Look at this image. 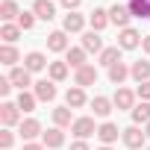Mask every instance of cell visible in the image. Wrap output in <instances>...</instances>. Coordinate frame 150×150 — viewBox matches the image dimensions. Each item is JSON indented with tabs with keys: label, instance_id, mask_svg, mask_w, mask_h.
Returning <instances> with one entry per match:
<instances>
[{
	"label": "cell",
	"instance_id": "603a6c76",
	"mask_svg": "<svg viewBox=\"0 0 150 150\" xmlns=\"http://www.w3.org/2000/svg\"><path fill=\"white\" fill-rule=\"evenodd\" d=\"M91 109H94L97 118H106V115L112 112V100H109V97H94V100H91Z\"/></svg>",
	"mask_w": 150,
	"mask_h": 150
},
{
	"label": "cell",
	"instance_id": "d6986e66",
	"mask_svg": "<svg viewBox=\"0 0 150 150\" xmlns=\"http://www.w3.org/2000/svg\"><path fill=\"white\" fill-rule=\"evenodd\" d=\"M65 103H68L71 109H80V106H86V91H83L80 86L68 88V94H65Z\"/></svg>",
	"mask_w": 150,
	"mask_h": 150
},
{
	"label": "cell",
	"instance_id": "ba28073f",
	"mask_svg": "<svg viewBox=\"0 0 150 150\" xmlns=\"http://www.w3.org/2000/svg\"><path fill=\"white\" fill-rule=\"evenodd\" d=\"M18 118H21V109H18V103H3L0 106V121H3V127H15L18 124Z\"/></svg>",
	"mask_w": 150,
	"mask_h": 150
},
{
	"label": "cell",
	"instance_id": "6da1fadb",
	"mask_svg": "<svg viewBox=\"0 0 150 150\" xmlns=\"http://www.w3.org/2000/svg\"><path fill=\"white\" fill-rule=\"evenodd\" d=\"M121 138H124V144H127L129 150H138V147H144V141H147V132H144V129H138V127L132 124V127H127V129L121 132Z\"/></svg>",
	"mask_w": 150,
	"mask_h": 150
},
{
	"label": "cell",
	"instance_id": "74e56055",
	"mask_svg": "<svg viewBox=\"0 0 150 150\" xmlns=\"http://www.w3.org/2000/svg\"><path fill=\"white\" fill-rule=\"evenodd\" d=\"M71 150H88V144H86L83 138H77V141H74V144H71Z\"/></svg>",
	"mask_w": 150,
	"mask_h": 150
},
{
	"label": "cell",
	"instance_id": "7c38bea8",
	"mask_svg": "<svg viewBox=\"0 0 150 150\" xmlns=\"http://www.w3.org/2000/svg\"><path fill=\"white\" fill-rule=\"evenodd\" d=\"M41 144H44V147H50V150L62 147V144H65V132H62V127H53V129H47V132L41 135Z\"/></svg>",
	"mask_w": 150,
	"mask_h": 150
},
{
	"label": "cell",
	"instance_id": "f1b7e54d",
	"mask_svg": "<svg viewBox=\"0 0 150 150\" xmlns=\"http://www.w3.org/2000/svg\"><path fill=\"white\" fill-rule=\"evenodd\" d=\"M129 9L135 18H150V0H129Z\"/></svg>",
	"mask_w": 150,
	"mask_h": 150
},
{
	"label": "cell",
	"instance_id": "1f68e13d",
	"mask_svg": "<svg viewBox=\"0 0 150 150\" xmlns=\"http://www.w3.org/2000/svg\"><path fill=\"white\" fill-rule=\"evenodd\" d=\"M21 12H18V6H15V0H3L0 3V18L3 21H12V18H18Z\"/></svg>",
	"mask_w": 150,
	"mask_h": 150
},
{
	"label": "cell",
	"instance_id": "7402d4cb",
	"mask_svg": "<svg viewBox=\"0 0 150 150\" xmlns=\"http://www.w3.org/2000/svg\"><path fill=\"white\" fill-rule=\"evenodd\" d=\"M127 77H129V68H127L124 62H115V65L109 68V80H112L115 86H121V83H124Z\"/></svg>",
	"mask_w": 150,
	"mask_h": 150
},
{
	"label": "cell",
	"instance_id": "83f0119b",
	"mask_svg": "<svg viewBox=\"0 0 150 150\" xmlns=\"http://www.w3.org/2000/svg\"><path fill=\"white\" fill-rule=\"evenodd\" d=\"M35 100H38L35 94H30V91H21L15 103H18V109H21V112H33V109H35Z\"/></svg>",
	"mask_w": 150,
	"mask_h": 150
},
{
	"label": "cell",
	"instance_id": "cb8c5ba5",
	"mask_svg": "<svg viewBox=\"0 0 150 150\" xmlns=\"http://www.w3.org/2000/svg\"><path fill=\"white\" fill-rule=\"evenodd\" d=\"M53 121H56V127H71L74 121H71V106H56L53 109Z\"/></svg>",
	"mask_w": 150,
	"mask_h": 150
},
{
	"label": "cell",
	"instance_id": "4dcf8cb0",
	"mask_svg": "<svg viewBox=\"0 0 150 150\" xmlns=\"http://www.w3.org/2000/svg\"><path fill=\"white\" fill-rule=\"evenodd\" d=\"M18 35H21V27L18 24H3V30H0V38H3L6 44L18 41Z\"/></svg>",
	"mask_w": 150,
	"mask_h": 150
},
{
	"label": "cell",
	"instance_id": "5b68a950",
	"mask_svg": "<svg viewBox=\"0 0 150 150\" xmlns=\"http://www.w3.org/2000/svg\"><path fill=\"white\" fill-rule=\"evenodd\" d=\"M141 41H144V38H141V35H138V33H135L132 27L121 30V35H118V47H121V50H135V47H138Z\"/></svg>",
	"mask_w": 150,
	"mask_h": 150
},
{
	"label": "cell",
	"instance_id": "277c9868",
	"mask_svg": "<svg viewBox=\"0 0 150 150\" xmlns=\"http://www.w3.org/2000/svg\"><path fill=\"white\" fill-rule=\"evenodd\" d=\"M129 18H132V9H129V6L115 3V6L109 9V21H112V24H118L121 30H127V27H129Z\"/></svg>",
	"mask_w": 150,
	"mask_h": 150
},
{
	"label": "cell",
	"instance_id": "f35d334b",
	"mask_svg": "<svg viewBox=\"0 0 150 150\" xmlns=\"http://www.w3.org/2000/svg\"><path fill=\"white\" fill-rule=\"evenodd\" d=\"M24 150H44V144H24Z\"/></svg>",
	"mask_w": 150,
	"mask_h": 150
},
{
	"label": "cell",
	"instance_id": "8d00e7d4",
	"mask_svg": "<svg viewBox=\"0 0 150 150\" xmlns=\"http://www.w3.org/2000/svg\"><path fill=\"white\" fill-rule=\"evenodd\" d=\"M83 3V0H62V6L68 9V12H77V6Z\"/></svg>",
	"mask_w": 150,
	"mask_h": 150
},
{
	"label": "cell",
	"instance_id": "ac0fdd59",
	"mask_svg": "<svg viewBox=\"0 0 150 150\" xmlns=\"http://www.w3.org/2000/svg\"><path fill=\"white\" fill-rule=\"evenodd\" d=\"M129 77L135 80V83H147L150 80V62H132V68H129Z\"/></svg>",
	"mask_w": 150,
	"mask_h": 150
},
{
	"label": "cell",
	"instance_id": "4316f807",
	"mask_svg": "<svg viewBox=\"0 0 150 150\" xmlns=\"http://www.w3.org/2000/svg\"><path fill=\"white\" fill-rule=\"evenodd\" d=\"M115 62H121V47H106V50L100 53V65L112 68Z\"/></svg>",
	"mask_w": 150,
	"mask_h": 150
},
{
	"label": "cell",
	"instance_id": "30bf717a",
	"mask_svg": "<svg viewBox=\"0 0 150 150\" xmlns=\"http://www.w3.org/2000/svg\"><path fill=\"white\" fill-rule=\"evenodd\" d=\"M9 83L18 86L21 91H27V86H35V83L30 80V71H27V68H12V71H9Z\"/></svg>",
	"mask_w": 150,
	"mask_h": 150
},
{
	"label": "cell",
	"instance_id": "ffe728a7",
	"mask_svg": "<svg viewBox=\"0 0 150 150\" xmlns=\"http://www.w3.org/2000/svg\"><path fill=\"white\" fill-rule=\"evenodd\" d=\"M47 65V59L38 53V50H33V53H27V59H24V68L30 71V74H35V71H41Z\"/></svg>",
	"mask_w": 150,
	"mask_h": 150
},
{
	"label": "cell",
	"instance_id": "484cf974",
	"mask_svg": "<svg viewBox=\"0 0 150 150\" xmlns=\"http://www.w3.org/2000/svg\"><path fill=\"white\" fill-rule=\"evenodd\" d=\"M21 56H18V50L12 47V44H3V47H0V62H3V65H9V68H15V62H18Z\"/></svg>",
	"mask_w": 150,
	"mask_h": 150
},
{
	"label": "cell",
	"instance_id": "60d3db41",
	"mask_svg": "<svg viewBox=\"0 0 150 150\" xmlns=\"http://www.w3.org/2000/svg\"><path fill=\"white\" fill-rule=\"evenodd\" d=\"M144 132H147V138H150V124H144Z\"/></svg>",
	"mask_w": 150,
	"mask_h": 150
},
{
	"label": "cell",
	"instance_id": "9c48e42d",
	"mask_svg": "<svg viewBox=\"0 0 150 150\" xmlns=\"http://www.w3.org/2000/svg\"><path fill=\"white\" fill-rule=\"evenodd\" d=\"M83 50H86V53H103L106 47H103V41H100V33H94V30L83 33Z\"/></svg>",
	"mask_w": 150,
	"mask_h": 150
},
{
	"label": "cell",
	"instance_id": "4fadbf2b",
	"mask_svg": "<svg viewBox=\"0 0 150 150\" xmlns=\"http://www.w3.org/2000/svg\"><path fill=\"white\" fill-rule=\"evenodd\" d=\"M121 132H124V129H118V127H115V124H109V121L97 127V138H100L103 144H112V141H118V135H121Z\"/></svg>",
	"mask_w": 150,
	"mask_h": 150
},
{
	"label": "cell",
	"instance_id": "52a82bcc",
	"mask_svg": "<svg viewBox=\"0 0 150 150\" xmlns=\"http://www.w3.org/2000/svg\"><path fill=\"white\" fill-rule=\"evenodd\" d=\"M38 100H44V103H50V100H56V83L53 80H38L35 83V91H33Z\"/></svg>",
	"mask_w": 150,
	"mask_h": 150
},
{
	"label": "cell",
	"instance_id": "d590c367",
	"mask_svg": "<svg viewBox=\"0 0 150 150\" xmlns=\"http://www.w3.org/2000/svg\"><path fill=\"white\" fill-rule=\"evenodd\" d=\"M9 91H12V83H9V77H6V80H0V94L9 97Z\"/></svg>",
	"mask_w": 150,
	"mask_h": 150
},
{
	"label": "cell",
	"instance_id": "8fae6325",
	"mask_svg": "<svg viewBox=\"0 0 150 150\" xmlns=\"http://www.w3.org/2000/svg\"><path fill=\"white\" fill-rule=\"evenodd\" d=\"M33 15L41 18V21H53L56 18V6L50 3V0H35L33 3Z\"/></svg>",
	"mask_w": 150,
	"mask_h": 150
},
{
	"label": "cell",
	"instance_id": "5bb4252c",
	"mask_svg": "<svg viewBox=\"0 0 150 150\" xmlns=\"http://www.w3.org/2000/svg\"><path fill=\"white\" fill-rule=\"evenodd\" d=\"M83 27H86V18H83L80 12H68L65 21H62V30H65V33H80Z\"/></svg>",
	"mask_w": 150,
	"mask_h": 150
},
{
	"label": "cell",
	"instance_id": "44dd1931",
	"mask_svg": "<svg viewBox=\"0 0 150 150\" xmlns=\"http://www.w3.org/2000/svg\"><path fill=\"white\" fill-rule=\"evenodd\" d=\"M132 124H150V100H141L135 109H132Z\"/></svg>",
	"mask_w": 150,
	"mask_h": 150
},
{
	"label": "cell",
	"instance_id": "7a4b0ae2",
	"mask_svg": "<svg viewBox=\"0 0 150 150\" xmlns=\"http://www.w3.org/2000/svg\"><path fill=\"white\" fill-rule=\"evenodd\" d=\"M71 132L77 135V138H88V135H97V127H94V118H77L71 124Z\"/></svg>",
	"mask_w": 150,
	"mask_h": 150
},
{
	"label": "cell",
	"instance_id": "f546056e",
	"mask_svg": "<svg viewBox=\"0 0 150 150\" xmlns=\"http://www.w3.org/2000/svg\"><path fill=\"white\" fill-rule=\"evenodd\" d=\"M65 77H68V62H50V80L62 83Z\"/></svg>",
	"mask_w": 150,
	"mask_h": 150
},
{
	"label": "cell",
	"instance_id": "3957f363",
	"mask_svg": "<svg viewBox=\"0 0 150 150\" xmlns=\"http://www.w3.org/2000/svg\"><path fill=\"white\" fill-rule=\"evenodd\" d=\"M74 83H77L80 88L94 86V83H97V68H94V65H83V68H77V74H74Z\"/></svg>",
	"mask_w": 150,
	"mask_h": 150
},
{
	"label": "cell",
	"instance_id": "ab89813d",
	"mask_svg": "<svg viewBox=\"0 0 150 150\" xmlns=\"http://www.w3.org/2000/svg\"><path fill=\"white\" fill-rule=\"evenodd\" d=\"M141 47H144V53H150V35H144V41H141Z\"/></svg>",
	"mask_w": 150,
	"mask_h": 150
},
{
	"label": "cell",
	"instance_id": "7bdbcfd3",
	"mask_svg": "<svg viewBox=\"0 0 150 150\" xmlns=\"http://www.w3.org/2000/svg\"><path fill=\"white\" fill-rule=\"evenodd\" d=\"M147 150H150V147H147Z\"/></svg>",
	"mask_w": 150,
	"mask_h": 150
},
{
	"label": "cell",
	"instance_id": "e0dca14e",
	"mask_svg": "<svg viewBox=\"0 0 150 150\" xmlns=\"http://www.w3.org/2000/svg\"><path fill=\"white\" fill-rule=\"evenodd\" d=\"M35 135H44V132H41V124H38L35 118H27V121L21 124V138H24V141H33Z\"/></svg>",
	"mask_w": 150,
	"mask_h": 150
},
{
	"label": "cell",
	"instance_id": "e575fe53",
	"mask_svg": "<svg viewBox=\"0 0 150 150\" xmlns=\"http://www.w3.org/2000/svg\"><path fill=\"white\" fill-rule=\"evenodd\" d=\"M135 94H138L141 100H150V80H147V83H138V88H135Z\"/></svg>",
	"mask_w": 150,
	"mask_h": 150
},
{
	"label": "cell",
	"instance_id": "2e32d148",
	"mask_svg": "<svg viewBox=\"0 0 150 150\" xmlns=\"http://www.w3.org/2000/svg\"><path fill=\"white\" fill-rule=\"evenodd\" d=\"M112 103H115L118 109H135V94H132L129 88H118Z\"/></svg>",
	"mask_w": 150,
	"mask_h": 150
},
{
	"label": "cell",
	"instance_id": "b9f144b4",
	"mask_svg": "<svg viewBox=\"0 0 150 150\" xmlns=\"http://www.w3.org/2000/svg\"><path fill=\"white\" fill-rule=\"evenodd\" d=\"M100 150H112V147H109V144H103V147H100Z\"/></svg>",
	"mask_w": 150,
	"mask_h": 150
},
{
	"label": "cell",
	"instance_id": "d4e9b609",
	"mask_svg": "<svg viewBox=\"0 0 150 150\" xmlns=\"http://www.w3.org/2000/svg\"><path fill=\"white\" fill-rule=\"evenodd\" d=\"M68 65H71V68L88 65V62H86V50H83V47H71V50H68Z\"/></svg>",
	"mask_w": 150,
	"mask_h": 150
},
{
	"label": "cell",
	"instance_id": "9a60e30c",
	"mask_svg": "<svg viewBox=\"0 0 150 150\" xmlns=\"http://www.w3.org/2000/svg\"><path fill=\"white\" fill-rule=\"evenodd\" d=\"M88 24H91V30H94V33L106 30V24H112V21H109V9H94V12L88 15Z\"/></svg>",
	"mask_w": 150,
	"mask_h": 150
},
{
	"label": "cell",
	"instance_id": "8992f818",
	"mask_svg": "<svg viewBox=\"0 0 150 150\" xmlns=\"http://www.w3.org/2000/svg\"><path fill=\"white\" fill-rule=\"evenodd\" d=\"M47 47H50L53 53H68V50H71V47H68V33H65V30L50 33V35H47Z\"/></svg>",
	"mask_w": 150,
	"mask_h": 150
},
{
	"label": "cell",
	"instance_id": "836d02e7",
	"mask_svg": "<svg viewBox=\"0 0 150 150\" xmlns=\"http://www.w3.org/2000/svg\"><path fill=\"white\" fill-rule=\"evenodd\" d=\"M12 141H15V135H12L9 129L0 132V147H3V150H9V147H12Z\"/></svg>",
	"mask_w": 150,
	"mask_h": 150
},
{
	"label": "cell",
	"instance_id": "d6a6232c",
	"mask_svg": "<svg viewBox=\"0 0 150 150\" xmlns=\"http://www.w3.org/2000/svg\"><path fill=\"white\" fill-rule=\"evenodd\" d=\"M18 27H21V30H33V27H35V15L21 12V15H18Z\"/></svg>",
	"mask_w": 150,
	"mask_h": 150
}]
</instances>
